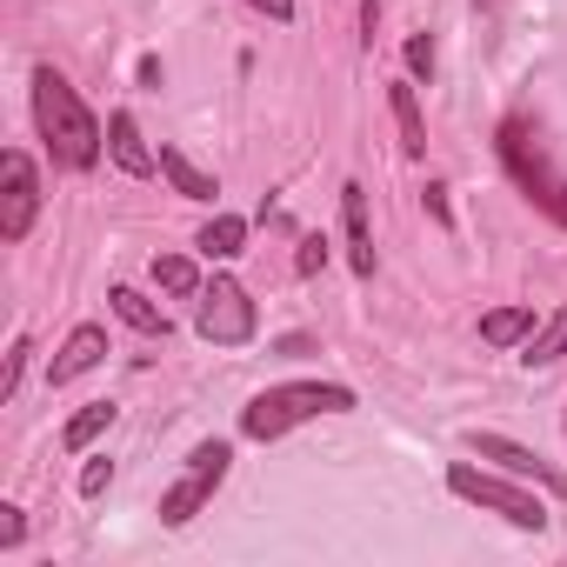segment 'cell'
<instances>
[{
    "instance_id": "obj_8",
    "label": "cell",
    "mask_w": 567,
    "mask_h": 567,
    "mask_svg": "<svg viewBox=\"0 0 567 567\" xmlns=\"http://www.w3.org/2000/svg\"><path fill=\"white\" fill-rule=\"evenodd\" d=\"M467 447H474L481 461H494V467H507V474H520V481H534V487H547V494L567 501V474L547 467L534 447H520V441H507V434H467Z\"/></svg>"
},
{
    "instance_id": "obj_9",
    "label": "cell",
    "mask_w": 567,
    "mask_h": 567,
    "mask_svg": "<svg viewBox=\"0 0 567 567\" xmlns=\"http://www.w3.org/2000/svg\"><path fill=\"white\" fill-rule=\"evenodd\" d=\"M101 361H107V328H74V334H68V348L54 354L48 381H54V388H68V381H81V374H94Z\"/></svg>"
},
{
    "instance_id": "obj_23",
    "label": "cell",
    "mask_w": 567,
    "mask_h": 567,
    "mask_svg": "<svg viewBox=\"0 0 567 567\" xmlns=\"http://www.w3.org/2000/svg\"><path fill=\"white\" fill-rule=\"evenodd\" d=\"M107 481H114V461H107V454H101V461H87V467H81V494H101V487H107Z\"/></svg>"
},
{
    "instance_id": "obj_10",
    "label": "cell",
    "mask_w": 567,
    "mask_h": 567,
    "mask_svg": "<svg viewBox=\"0 0 567 567\" xmlns=\"http://www.w3.org/2000/svg\"><path fill=\"white\" fill-rule=\"evenodd\" d=\"M341 227H348V260H354V274H374V234H368V187H361V181L341 187Z\"/></svg>"
},
{
    "instance_id": "obj_18",
    "label": "cell",
    "mask_w": 567,
    "mask_h": 567,
    "mask_svg": "<svg viewBox=\"0 0 567 567\" xmlns=\"http://www.w3.org/2000/svg\"><path fill=\"white\" fill-rule=\"evenodd\" d=\"M107 427H114V401H94V408H81V414L68 421V434H61V447H68V454H81V447H87L94 434H107Z\"/></svg>"
},
{
    "instance_id": "obj_14",
    "label": "cell",
    "mask_w": 567,
    "mask_h": 567,
    "mask_svg": "<svg viewBox=\"0 0 567 567\" xmlns=\"http://www.w3.org/2000/svg\"><path fill=\"white\" fill-rule=\"evenodd\" d=\"M388 101H394V121H401V147H408V154H427V121H421L414 87H408V81H394V87H388Z\"/></svg>"
},
{
    "instance_id": "obj_2",
    "label": "cell",
    "mask_w": 567,
    "mask_h": 567,
    "mask_svg": "<svg viewBox=\"0 0 567 567\" xmlns=\"http://www.w3.org/2000/svg\"><path fill=\"white\" fill-rule=\"evenodd\" d=\"M348 408H354V388H341V381H288V388H267L240 408V434L280 441L288 427H301L315 414H348Z\"/></svg>"
},
{
    "instance_id": "obj_25",
    "label": "cell",
    "mask_w": 567,
    "mask_h": 567,
    "mask_svg": "<svg viewBox=\"0 0 567 567\" xmlns=\"http://www.w3.org/2000/svg\"><path fill=\"white\" fill-rule=\"evenodd\" d=\"M247 8H260L267 21H295V0H247Z\"/></svg>"
},
{
    "instance_id": "obj_15",
    "label": "cell",
    "mask_w": 567,
    "mask_h": 567,
    "mask_svg": "<svg viewBox=\"0 0 567 567\" xmlns=\"http://www.w3.org/2000/svg\"><path fill=\"white\" fill-rule=\"evenodd\" d=\"M107 301H114V315H121V321H127L134 334H161V341H167V315H161V308H154L147 295H134V288H114Z\"/></svg>"
},
{
    "instance_id": "obj_3",
    "label": "cell",
    "mask_w": 567,
    "mask_h": 567,
    "mask_svg": "<svg viewBox=\"0 0 567 567\" xmlns=\"http://www.w3.org/2000/svg\"><path fill=\"white\" fill-rule=\"evenodd\" d=\"M501 167L514 174V187L540 207V214H554L560 227H567V181L554 174V161H547V147L534 141V127L514 114V121H501Z\"/></svg>"
},
{
    "instance_id": "obj_12",
    "label": "cell",
    "mask_w": 567,
    "mask_h": 567,
    "mask_svg": "<svg viewBox=\"0 0 567 567\" xmlns=\"http://www.w3.org/2000/svg\"><path fill=\"white\" fill-rule=\"evenodd\" d=\"M161 174H167V187L181 194V200H214L220 187H214V174H200L181 147H161Z\"/></svg>"
},
{
    "instance_id": "obj_19",
    "label": "cell",
    "mask_w": 567,
    "mask_h": 567,
    "mask_svg": "<svg viewBox=\"0 0 567 567\" xmlns=\"http://www.w3.org/2000/svg\"><path fill=\"white\" fill-rule=\"evenodd\" d=\"M154 280L167 295H200V274H194V260H181V254H154Z\"/></svg>"
},
{
    "instance_id": "obj_5",
    "label": "cell",
    "mask_w": 567,
    "mask_h": 567,
    "mask_svg": "<svg viewBox=\"0 0 567 567\" xmlns=\"http://www.w3.org/2000/svg\"><path fill=\"white\" fill-rule=\"evenodd\" d=\"M227 461H234V454H227V441H200V447L187 454V474L161 494V520H167V527H187V520L214 501V487L227 481Z\"/></svg>"
},
{
    "instance_id": "obj_17",
    "label": "cell",
    "mask_w": 567,
    "mask_h": 567,
    "mask_svg": "<svg viewBox=\"0 0 567 567\" xmlns=\"http://www.w3.org/2000/svg\"><path fill=\"white\" fill-rule=\"evenodd\" d=\"M560 354H567V308H560L547 328H534V334H527V354H520V361H527V368H554Z\"/></svg>"
},
{
    "instance_id": "obj_16",
    "label": "cell",
    "mask_w": 567,
    "mask_h": 567,
    "mask_svg": "<svg viewBox=\"0 0 567 567\" xmlns=\"http://www.w3.org/2000/svg\"><path fill=\"white\" fill-rule=\"evenodd\" d=\"M534 334V308H494L487 321H481V341L487 348H514V341H527Z\"/></svg>"
},
{
    "instance_id": "obj_24",
    "label": "cell",
    "mask_w": 567,
    "mask_h": 567,
    "mask_svg": "<svg viewBox=\"0 0 567 567\" xmlns=\"http://www.w3.org/2000/svg\"><path fill=\"white\" fill-rule=\"evenodd\" d=\"M21 534H28L21 507H0V547H21Z\"/></svg>"
},
{
    "instance_id": "obj_6",
    "label": "cell",
    "mask_w": 567,
    "mask_h": 567,
    "mask_svg": "<svg viewBox=\"0 0 567 567\" xmlns=\"http://www.w3.org/2000/svg\"><path fill=\"white\" fill-rule=\"evenodd\" d=\"M194 328H200L214 348H240V341H254V301H247L240 280H207V288H200V315H194Z\"/></svg>"
},
{
    "instance_id": "obj_21",
    "label": "cell",
    "mask_w": 567,
    "mask_h": 567,
    "mask_svg": "<svg viewBox=\"0 0 567 567\" xmlns=\"http://www.w3.org/2000/svg\"><path fill=\"white\" fill-rule=\"evenodd\" d=\"M295 267H301V274H321V267H328V240H321V234H301V254H295Z\"/></svg>"
},
{
    "instance_id": "obj_11",
    "label": "cell",
    "mask_w": 567,
    "mask_h": 567,
    "mask_svg": "<svg viewBox=\"0 0 567 567\" xmlns=\"http://www.w3.org/2000/svg\"><path fill=\"white\" fill-rule=\"evenodd\" d=\"M107 147H114V161H121V167H127L134 181H147V174L161 167V154H154V147L141 141V127H134V114H114V121H107Z\"/></svg>"
},
{
    "instance_id": "obj_26",
    "label": "cell",
    "mask_w": 567,
    "mask_h": 567,
    "mask_svg": "<svg viewBox=\"0 0 567 567\" xmlns=\"http://www.w3.org/2000/svg\"><path fill=\"white\" fill-rule=\"evenodd\" d=\"M427 214H434V220L447 227V187H427Z\"/></svg>"
},
{
    "instance_id": "obj_4",
    "label": "cell",
    "mask_w": 567,
    "mask_h": 567,
    "mask_svg": "<svg viewBox=\"0 0 567 567\" xmlns=\"http://www.w3.org/2000/svg\"><path fill=\"white\" fill-rule=\"evenodd\" d=\"M447 487H454L461 501H474V507L514 520V527H534V534L547 527V501H540V494H527V487H514V481H501V474H487V467H474V461H454V467H447Z\"/></svg>"
},
{
    "instance_id": "obj_20",
    "label": "cell",
    "mask_w": 567,
    "mask_h": 567,
    "mask_svg": "<svg viewBox=\"0 0 567 567\" xmlns=\"http://www.w3.org/2000/svg\"><path fill=\"white\" fill-rule=\"evenodd\" d=\"M21 368H28V334L8 348V374H0V401H14V388H21Z\"/></svg>"
},
{
    "instance_id": "obj_7",
    "label": "cell",
    "mask_w": 567,
    "mask_h": 567,
    "mask_svg": "<svg viewBox=\"0 0 567 567\" xmlns=\"http://www.w3.org/2000/svg\"><path fill=\"white\" fill-rule=\"evenodd\" d=\"M0 181H8V194H0V240H28V227L41 214V174L14 147V154H0Z\"/></svg>"
},
{
    "instance_id": "obj_1",
    "label": "cell",
    "mask_w": 567,
    "mask_h": 567,
    "mask_svg": "<svg viewBox=\"0 0 567 567\" xmlns=\"http://www.w3.org/2000/svg\"><path fill=\"white\" fill-rule=\"evenodd\" d=\"M34 121H41V141L54 147L61 167L87 174L101 161V127H94V114L81 107V94L54 68H34Z\"/></svg>"
},
{
    "instance_id": "obj_13",
    "label": "cell",
    "mask_w": 567,
    "mask_h": 567,
    "mask_svg": "<svg viewBox=\"0 0 567 567\" xmlns=\"http://www.w3.org/2000/svg\"><path fill=\"white\" fill-rule=\"evenodd\" d=\"M194 247H200L207 260H234V254L247 247V220H240V214H214V220L200 227V240H194Z\"/></svg>"
},
{
    "instance_id": "obj_22",
    "label": "cell",
    "mask_w": 567,
    "mask_h": 567,
    "mask_svg": "<svg viewBox=\"0 0 567 567\" xmlns=\"http://www.w3.org/2000/svg\"><path fill=\"white\" fill-rule=\"evenodd\" d=\"M408 68H414L421 81H434V41H427V34H414V41H408Z\"/></svg>"
}]
</instances>
